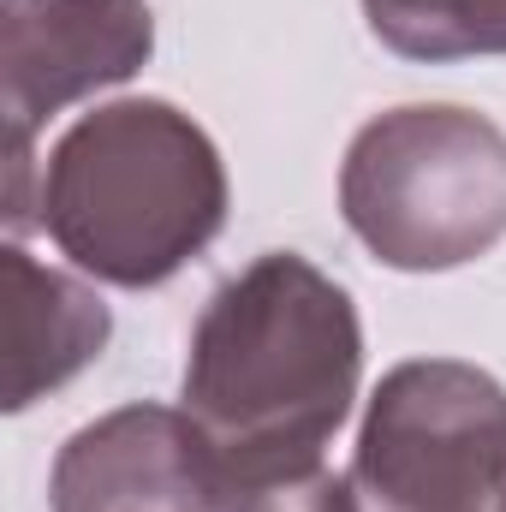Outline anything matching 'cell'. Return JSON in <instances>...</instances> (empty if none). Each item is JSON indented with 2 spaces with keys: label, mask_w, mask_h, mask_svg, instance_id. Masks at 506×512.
I'll return each instance as SVG.
<instances>
[{
  "label": "cell",
  "mask_w": 506,
  "mask_h": 512,
  "mask_svg": "<svg viewBox=\"0 0 506 512\" xmlns=\"http://www.w3.org/2000/svg\"><path fill=\"white\" fill-rule=\"evenodd\" d=\"M340 215L399 274H447L506 239V131L489 114L387 108L340 161Z\"/></svg>",
  "instance_id": "3957f363"
},
{
  "label": "cell",
  "mask_w": 506,
  "mask_h": 512,
  "mask_svg": "<svg viewBox=\"0 0 506 512\" xmlns=\"http://www.w3.org/2000/svg\"><path fill=\"white\" fill-rule=\"evenodd\" d=\"M108 334H114V316L84 280L36 262L24 245L0 251V352H6L0 405L6 411H30L42 393L90 370Z\"/></svg>",
  "instance_id": "52a82bcc"
},
{
  "label": "cell",
  "mask_w": 506,
  "mask_h": 512,
  "mask_svg": "<svg viewBox=\"0 0 506 512\" xmlns=\"http://www.w3.org/2000/svg\"><path fill=\"white\" fill-rule=\"evenodd\" d=\"M36 227L108 286H161L227 227L215 137L161 96L90 108L60 131L36 191Z\"/></svg>",
  "instance_id": "7a4b0ae2"
},
{
  "label": "cell",
  "mask_w": 506,
  "mask_h": 512,
  "mask_svg": "<svg viewBox=\"0 0 506 512\" xmlns=\"http://www.w3.org/2000/svg\"><path fill=\"white\" fill-rule=\"evenodd\" d=\"M54 512H215L203 441L173 405H120L84 423L48 477Z\"/></svg>",
  "instance_id": "8992f818"
},
{
  "label": "cell",
  "mask_w": 506,
  "mask_h": 512,
  "mask_svg": "<svg viewBox=\"0 0 506 512\" xmlns=\"http://www.w3.org/2000/svg\"><path fill=\"white\" fill-rule=\"evenodd\" d=\"M352 489L364 512H506V387L459 358H411L370 393Z\"/></svg>",
  "instance_id": "277c9868"
},
{
  "label": "cell",
  "mask_w": 506,
  "mask_h": 512,
  "mask_svg": "<svg viewBox=\"0 0 506 512\" xmlns=\"http://www.w3.org/2000/svg\"><path fill=\"white\" fill-rule=\"evenodd\" d=\"M215 512H364V507H358L352 477L304 471V477L268 483V489H251V495H233V501H221Z\"/></svg>",
  "instance_id": "9c48e42d"
},
{
  "label": "cell",
  "mask_w": 506,
  "mask_h": 512,
  "mask_svg": "<svg viewBox=\"0 0 506 512\" xmlns=\"http://www.w3.org/2000/svg\"><path fill=\"white\" fill-rule=\"evenodd\" d=\"M364 18L405 60H477L506 54V0H364Z\"/></svg>",
  "instance_id": "ba28073f"
},
{
  "label": "cell",
  "mask_w": 506,
  "mask_h": 512,
  "mask_svg": "<svg viewBox=\"0 0 506 512\" xmlns=\"http://www.w3.org/2000/svg\"><path fill=\"white\" fill-rule=\"evenodd\" d=\"M364 376L352 292L310 256L268 251L239 268L197 316L179 411L191 417L215 507L322 471Z\"/></svg>",
  "instance_id": "6da1fadb"
},
{
  "label": "cell",
  "mask_w": 506,
  "mask_h": 512,
  "mask_svg": "<svg viewBox=\"0 0 506 512\" xmlns=\"http://www.w3.org/2000/svg\"><path fill=\"white\" fill-rule=\"evenodd\" d=\"M155 54L149 0H0V120L6 149L30 137L60 108L126 84Z\"/></svg>",
  "instance_id": "5b68a950"
}]
</instances>
